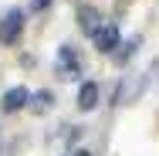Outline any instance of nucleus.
<instances>
[{"instance_id":"nucleus-1","label":"nucleus","mask_w":159,"mask_h":156,"mask_svg":"<svg viewBox=\"0 0 159 156\" xmlns=\"http://www.w3.org/2000/svg\"><path fill=\"white\" fill-rule=\"evenodd\" d=\"M24 21H27V14L20 10V7H10L3 17H0V44H17L20 41V34H24Z\"/></svg>"},{"instance_id":"nucleus-2","label":"nucleus","mask_w":159,"mask_h":156,"mask_svg":"<svg viewBox=\"0 0 159 156\" xmlns=\"http://www.w3.org/2000/svg\"><path fill=\"white\" fill-rule=\"evenodd\" d=\"M54 71H58V78H64V82H75V78L81 75V58H78V51H75L71 44H61V48H58Z\"/></svg>"},{"instance_id":"nucleus-3","label":"nucleus","mask_w":159,"mask_h":156,"mask_svg":"<svg viewBox=\"0 0 159 156\" xmlns=\"http://www.w3.org/2000/svg\"><path fill=\"white\" fill-rule=\"evenodd\" d=\"M92 44H95V51H98V54H115V51H119V44H122L119 24H115V21H105V24L95 31Z\"/></svg>"},{"instance_id":"nucleus-4","label":"nucleus","mask_w":159,"mask_h":156,"mask_svg":"<svg viewBox=\"0 0 159 156\" xmlns=\"http://www.w3.org/2000/svg\"><path fill=\"white\" fill-rule=\"evenodd\" d=\"M31 88L27 85H14V88H7L3 98H0V109L3 112H20V109H31Z\"/></svg>"},{"instance_id":"nucleus-5","label":"nucleus","mask_w":159,"mask_h":156,"mask_svg":"<svg viewBox=\"0 0 159 156\" xmlns=\"http://www.w3.org/2000/svg\"><path fill=\"white\" fill-rule=\"evenodd\" d=\"M75 21H78V27L88 34V37H95V31L105 24V17L98 14V7H92V3H81V7H78V14H75Z\"/></svg>"},{"instance_id":"nucleus-6","label":"nucleus","mask_w":159,"mask_h":156,"mask_svg":"<svg viewBox=\"0 0 159 156\" xmlns=\"http://www.w3.org/2000/svg\"><path fill=\"white\" fill-rule=\"evenodd\" d=\"M98 98H102V85H98V82H81V85H78L75 105H78L81 112H92V109L98 105Z\"/></svg>"},{"instance_id":"nucleus-7","label":"nucleus","mask_w":159,"mask_h":156,"mask_svg":"<svg viewBox=\"0 0 159 156\" xmlns=\"http://www.w3.org/2000/svg\"><path fill=\"white\" fill-rule=\"evenodd\" d=\"M139 44H142V37H139V34H132L129 41H122V44H119V51L112 54V58H115V64H129V58L139 51Z\"/></svg>"},{"instance_id":"nucleus-8","label":"nucleus","mask_w":159,"mask_h":156,"mask_svg":"<svg viewBox=\"0 0 159 156\" xmlns=\"http://www.w3.org/2000/svg\"><path fill=\"white\" fill-rule=\"evenodd\" d=\"M51 105H54V92H51V88H37V92L31 95V112H37V116L48 112Z\"/></svg>"},{"instance_id":"nucleus-9","label":"nucleus","mask_w":159,"mask_h":156,"mask_svg":"<svg viewBox=\"0 0 159 156\" xmlns=\"http://www.w3.org/2000/svg\"><path fill=\"white\" fill-rule=\"evenodd\" d=\"M48 7H51V0H31V14H41Z\"/></svg>"},{"instance_id":"nucleus-10","label":"nucleus","mask_w":159,"mask_h":156,"mask_svg":"<svg viewBox=\"0 0 159 156\" xmlns=\"http://www.w3.org/2000/svg\"><path fill=\"white\" fill-rule=\"evenodd\" d=\"M71 156H92V149H75Z\"/></svg>"}]
</instances>
